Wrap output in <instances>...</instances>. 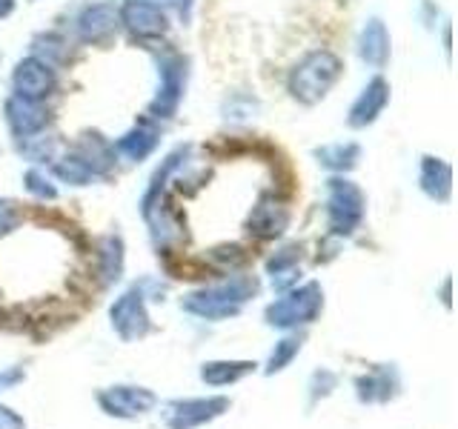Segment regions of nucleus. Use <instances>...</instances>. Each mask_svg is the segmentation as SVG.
Wrapping results in <instances>:
<instances>
[{
  "label": "nucleus",
  "mask_w": 458,
  "mask_h": 429,
  "mask_svg": "<svg viewBox=\"0 0 458 429\" xmlns=\"http://www.w3.org/2000/svg\"><path fill=\"white\" fill-rule=\"evenodd\" d=\"M23 381V369H4L0 372V390H12L14 383Z\"/></svg>",
  "instance_id": "obj_29"
},
{
  "label": "nucleus",
  "mask_w": 458,
  "mask_h": 429,
  "mask_svg": "<svg viewBox=\"0 0 458 429\" xmlns=\"http://www.w3.org/2000/svg\"><path fill=\"white\" fill-rule=\"evenodd\" d=\"M252 369H255V364H250V361H212V364H204L200 378H204L209 386H226V383L247 378Z\"/></svg>",
  "instance_id": "obj_18"
},
{
  "label": "nucleus",
  "mask_w": 458,
  "mask_h": 429,
  "mask_svg": "<svg viewBox=\"0 0 458 429\" xmlns=\"http://www.w3.org/2000/svg\"><path fill=\"white\" fill-rule=\"evenodd\" d=\"M6 121L18 138H32L40 132L43 126H47L49 114L40 104H35V100H23V97L14 95L6 104Z\"/></svg>",
  "instance_id": "obj_13"
},
{
  "label": "nucleus",
  "mask_w": 458,
  "mask_h": 429,
  "mask_svg": "<svg viewBox=\"0 0 458 429\" xmlns=\"http://www.w3.org/2000/svg\"><path fill=\"white\" fill-rule=\"evenodd\" d=\"M324 304V292L318 283H304L301 290H293L286 298L276 300L269 309H267V321L269 326H281V329H290L298 324H312L318 318Z\"/></svg>",
  "instance_id": "obj_4"
},
{
  "label": "nucleus",
  "mask_w": 458,
  "mask_h": 429,
  "mask_svg": "<svg viewBox=\"0 0 458 429\" xmlns=\"http://www.w3.org/2000/svg\"><path fill=\"white\" fill-rule=\"evenodd\" d=\"M286 223H290V212H286V206H281L276 198H261L250 214L247 229L255 238H278L286 229Z\"/></svg>",
  "instance_id": "obj_14"
},
{
  "label": "nucleus",
  "mask_w": 458,
  "mask_h": 429,
  "mask_svg": "<svg viewBox=\"0 0 458 429\" xmlns=\"http://www.w3.org/2000/svg\"><path fill=\"white\" fill-rule=\"evenodd\" d=\"M386 104H390V83L384 78H372L350 109V126H355V129L369 126L384 112Z\"/></svg>",
  "instance_id": "obj_11"
},
{
  "label": "nucleus",
  "mask_w": 458,
  "mask_h": 429,
  "mask_svg": "<svg viewBox=\"0 0 458 429\" xmlns=\"http://www.w3.org/2000/svg\"><path fill=\"white\" fill-rule=\"evenodd\" d=\"M327 214L333 235H352L358 223L364 221V192L347 178H333L329 181Z\"/></svg>",
  "instance_id": "obj_3"
},
{
  "label": "nucleus",
  "mask_w": 458,
  "mask_h": 429,
  "mask_svg": "<svg viewBox=\"0 0 458 429\" xmlns=\"http://www.w3.org/2000/svg\"><path fill=\"white\" fill-rule=\"evenodd\" d=\"M175 6L181 12V18L183 21H190V14H192V0H175Z\"/></svg>",
  "instance_id": "obj_30"
},
{
  "label": "nucleus",
  "mask_w": 458,
  "mask_h": 429,
  "mask_svg": "<svg viewBox=\"0 0 458 429\" xmlns=\"http://www.w3.org/2000/svg\"><path fill=\"white\" fill-rule=\"evenodd\" d=\"M298 257H301V247H286V249H281V252L267 264L269 275L276 278V275H284V272H293L295 264H298Z\"/></svg>",
  "instance_id": "obj_25"
},
{
  "label": "nucleus",
  "mask_w": 458,
  "mask_h": 429,
  "mask_svg": "<svg viewBox=\"0 0 458 429\" xmlns=\"http://www.w3.org/2000/svg\"><path fill=\"white\" fill-rule=\"evenodd\" d=\"M121 18L114 6L109 4H95V6H86L78 18V35L81 40L86 43H104L114 35V29H118Z\"/></svg>",
  "instance_id": "obj_12"
},
{
  "label": "nucleus",
  "mask_w": 458,
  "mask_h": 429,
  "mask_svg": "<svg viewBox=\"0 0 458 429\" xmlns=\"http://www.w3.org/2000/svg\"><path fill=\"white\" fill-rule=\"evenodd\" d=\"M341 78V61L327 49H315L298 61L290 75V92L301 104H318Z\"/></svg>",
  "instance_id": "obj_2"
},
{
  "label": "nucleus",
  "mask_w": 458,
  "mask_h": 429,
  "mask_svg": "<svg viewBox=\"0 0 458 429\" xmlns=\"http://www.w3.org/2000/svg\"><path fill=\"white\" fill-rule=\"evenodd\" d=\"M21 223V212L12 200H0V238L9 235L14 226Z\"/></svg>",
  "instance_id": "obj_27"
},
{
  "label": "nucleus",
  "mask_w": 458,
  "mask_h": 429,
  "mask_svg": "<svg viewBox=\"0 0 458 429\" xmlns=\"http://www.w3.org/2000/svg\"><path fill=\"white\" fill-rule=\"evenodd\" d=\"M104 412L114 415V418H138V415L149 412L157 398L152 390H143V386H112L98 395Z\"/></svg>",
  "instance_id": "obj_9"
},
{
  "label": "nucleus",
  "mask_w": 458,
  "mask_h": 429,
  "mask_svg": "<svg viewBox=\"0 0 458 429\" xmlns=\"http://www.w3.org/2000/svg\"><path fill=\"white\" fill-rule=\"evenodd\" d=\"M298 349H301V338H284L276 347V352L269 355V366H267L269 375H272V372H281L286 364H290L293 358L298 355Z\"/></svg>",
  "instance_id": "obj_24"
},
{
  "label": "nucleus",
  "mask_w": 458,
  "mask_h": 429,
  "mask_svg": "<svg viewBox=\"0 0 458 429\" xmlns=\"http://www.w3.org/2000/svg\"><path fill=\"white\" fill-rule=\"evenodd\" d=\"M55 175L61 181H66V183H75V186H86L95 178L89 172V166H86L78 155H69V157H64V161H57L55 164Z\"/></svg>",
  "instance_id": "obj_23"
},
{
  "label": "nucleus",
  "mask_w": 458,
  "mask_h": 429,
  "mask_svg": "<svg viewBox=\"0 0 458 429\" xmlns=\"http://www.w3.org/2000/svg\"><path fill=\"white\" fill-rule=\"evenodd\" d=\"M100 272H104V278L112 283L121 278L123 272V243L118 235H109L104 243H100Z\"/></svg>",
  "instance_id": "obj_21"
},
{
  "label": "nucleus",
  "mask_w": 458,
  "mask_h": 429,
  "mask_svg": "<svg viewBox=\"0 0 458 429\" xmlns=\"http://www.w3.org/2000/svg\"><path fill=\"white\" fill-rule=\"evenodd\" d=\"M0 429H26V424H23L21 415H14L12 409L0 407Z\"/></svg>",
  "instance_id": "obj_28"
},
{
  "label": "nucleus",
  "mask_w": 458,
  "mask_h": 429,
  "mask_svg": "<svg viewBox=\"0 0 458 429\" xmlns=\"http://www.w3.org/2000/svg\"><path fill=\"white\" fill-rule=\"evenodd\" d=\"M26 189L32 195H38V198H49V200L57 195V189L47 181V175H40V172H35V169L26 172Z\"/></svg>",
  "instance_id": "obj_26"
},
{
  "label": "nucleus",
  "mask_w": 458,
  "mask_h": 429,
  "mask_svg": "<svg viewBox=\"0 0 458 429\" xmlns=\"http://www.w3.org/2000/svg\"><path fill=\"white\" fill-rule=\"evenodd\" d=\"M157 75H161V86H157V95L152 100V114L155 118H172L183 95L186 61L181 55H164L157 61Z\"/></svg>",
  "instance_id": "obj_5"
},
{
  "label": "nucleus",
  "mask_w": 458,
  "mask_h": 429,
  "mask_svg": "<svg viewBox=\"0 0 458 429\" xmlns=\"http://www.w3.org/2000/svg\"><path fill=\"white\" fill-rule=\"evenodd\" d=\"M229 409V398L212 395V398H186L169 404L164 412V421L169 429H195L212 418H218L221 412Z\"/></svg>",
  "instance_id": "obj_6"
},
{
  "label": "nucleus",
  "mask_w": 458,
  "mask_h": 429,
  "mask_svg": "<svg viewBox=\"0 0 458 429\" xmlns=\"http://www.w3.org/2000/svg\"><path fill=\"white\" fill-rule=\"evenodd\" d=\"M12 9H14V0H0V18H6Z\"/></svg>",
  "instance_id": "obj_31"
},
{
  "label": "nucleus",
  "mask_w": 458,
  "mask_h": 429,
  "mask_svg": "<svg viewBox=\"0 0 458 429\" xmlns=\"http://www.w3.org/2000/svg\"><path fill=\"white\" fill-rule=\"evenodd\" d=\"M393 395V383H390V372H372V375L358 381V398L361 400H386Z\"/></svg>",
  "instance_id": "obj_22"
},
{
  "label": "nucleus",
  "mask_w": 458,
  "mask_h": 429,
  "mask_svg": "<svg viewBox=\"0 0 458 429\" xmlns=\"http://www.w3.org/2000/svg\"><path fill=\"white\" fill-rule=\"evenodd\" d=\"M109 318H112L114 332L123 341H138L149 332V315H147V304H143V292L138 286L114 300V307L109 309Z\"/></svg>",
  "instance_id": "obj_7"
},
{
  "label": "nucleus",
  "mask_w": 458,
  "mask_h": 429,
  "mask_svg": "<svg viewBox=\"0 0 458 429\" xmlns=\"http://www.w3.org/2000/svg\"><path fill=\"white\" fill-rule=\"evenodd\" d=\"M318 155V161L329 169H338V172H347L358 164V157H361V149L355 147V143H333V147H324L315 152Z\"/></svg>",
  "instance_id": "obj_20"
},
{
  "label": "nucleus",
  "mask_w": 458,
  "mask_h": 429,
  "mask_svg": "<svg viewBox=\"0 0 458 429\" xmlns=\"http://www.w3.org/2000/svg\"><path fill=\"white\" fill-rule=\"evenodd\" d=\"M81 161L89 166L92 175H106V172L114 166V149L106 138H100L98 132L92 135H83L78 143V152H75Z\"/></svg>",
  "instance_id": "obj_17"
},
{
  "label": "nucleus",
  "mask_w": 458,
  "mask_h": 429,
  "mask_svg": "<svg viewBox=\"0 0 458 429\" xmlns=\"http://www.w3.org/2000/svg\"><path fill=\"white\" fill-rule=\"evenodd\" d=\"M118 18L135 38H161L169 26L164 9L152 0H129Z\"/></svg>",
  "instance_id": "obj_10"
},
{
  "label": "nucleus",
  "mask_w": 458,
  "mask_h": 429,
  "mask_svg": "<svg viewBox=\"0 0 458 429\" xmlns=\"http://www.w3.org/2000/svg\"><path fill=\"white\" fill-rule=\"evenodd\" d=\"M358 55H361V61L372 69H384L386 61H390V35H386V26L378 18H369L367 26L361 29Z\"/></svg>",
  "instance_id": "obj_15"
},
{
  "label": "nucleus",
  "mask_w": 458,
  "mask_h": 429,
  "mask_svg": "<svg viewBox=\"0 0 458 429\" xmlns=\"http://www.w3.org/2000/svg\"><path fill=\"white\" fill-rule=\"evenodd\" d=\"M12 83H14V95L18 97L40 104V100L49 97L55 89V72L49 63H43L40 57H26V61L14 66Z\"/></svg>",
  "instance_id": "obj_8"
},
{
  "label": "nucleus",
  "mask_w": 458,
  "mask_h": 429,
  "mask_svg": "<svg viewBox=\"0 0 458 429\" xmlns=\"http://www.w3.org/2000/svg\"><path fill=\"white\" fill-rule=\"evenodd\" d=\"M421 189L444 204V200H450V192H453V169L447 161H441V157H424L421 164Z\"/></svg>",
  "instance_id": "obj_16"
},
{
  "label": "nucleus",
  "mask_w": 458,
  "mask_h": 429,
  "mask_svg": "<svg viewBox=\"0 0 458 429\" xmlns=\"http://www.w3.org/2000/svg\"><path fill=\"white\" fill-rule=\"evenodd\" d=\"M157 147V135L152 132V129H132V132H126L121 140H118V152L126 155L129 161H143L147 155H152Z\"/></svg>",
  "instance_id": "obj_19"
},
{
  "label": "nucleus",
  "mask_w": 458,
  "mask_h": 429,
  "mask_svg": "<svg viewBox=\"0 0 458 429\" xmlns=\"http://www.w3.org/2000/svg\"><path fill=\"white\" fill-rule=\"evenodd\" d=\"M258 292V283L252 278H233L224 281L218 286H209V290H200L183 298V309L198 315V318H209V321H224L233 318L241 312V307Z\"/></svg>",
  "instance_id": "obj_1"
}]
</instances>
